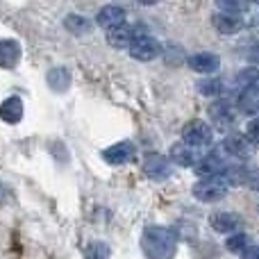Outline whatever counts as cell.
Here are the masks:
<instances>
[{"instance_id": "cell-19", "label": "cell", "mask_w": 259, "mask_h": 259, "mask_svg": "<svg viewBox=\"0 0 259 259\" xmlns=\"http://www.w3.org/2000/svg\"><path fill=\"white\" fill-rule=\"evenodd\" d=\"M239 109L246 114H257L259 112V87H246L239 94Z\"/></svg>"}, {"instance_id": "cell-15", "label": "cell", "mask_w": 259, "mask_h": 259, "mask_svg": "<svg viewBox=\"0 0 259 259\" xmlns=\"http://www.w3.org/2000/svg\"><path fill=\"white\" fill-rule=\"evenodd\" d=\"M223 150L228 152L230 157H237V159H248L252 155V146L246 137L241 134H228L223 139Z\"/></svg>"}, {"instance_id": "cell-10", "label": "cell", "mask_w": 259, "mask_h": 259, "mask_svg": "<svg viewBox=\"0 0 259 259\" xmlns=\"http://www.w3.org/2000/svg\"><path fill=\"white\" fill-rule=\"evenodd\" d=\"M137 36H139L137 27L123 23V25H118V27H114V30L107 32V44L112 46V48H116V50H123V48L130 50V46L134 44Z\"/></svg>"}, {"instance_id": "cell-12", "label": "cell", "mask_w": 259, "mask_h": 259, "mask_svg": "<svg viewBox=\"0 0 259 259\" xmlns=\"http://www.w3.org/2000/svg\"><path fill=\"white\" fill-rule=\"evenodd\" d=\"M71 82H73V75L66 66H53L46 73V84L55 94H66L71 89Z\"/></svg>"}, {"instance_id": "cell-1", "label": "cell", "mask_w": 259, "mask_h": 259, "mask_svg": "<svg viewBox=\"0 0 259 259\" xmlns=\"http://www.w3.org/2000/svg\"><path fill=\"white\" fill-rule=\"evenodd\" d=\"M175 248H178V239L170 230L159 228V225L143 230L141 250L148 259H170L175 255Z\"/></svg>"}, {"instance_id": "cell-6", "label": "cell", "mask_w": 259, "mask_h": 259, "mask_svg": "<svg viewBox=\"0 0 259 259\" xmlns=\"http://www.w3.org/2000/svg\"><path fill=\"white\" fill-rule=\"evenodd\" d=\"M225 168H228V164L216 152H209V155H205L202 159L196 161V173L200 175V180L202 178H223Z\"/></svg>"}, {"instance_id": "cell-17", "label": "cell", "mask_w": 259, "mask_h": 259, "mask_svg": "<svg viewBox=\"0 0 259 259\" xmlns=\"http://www.w3.org/2000/svg\"><path fill=\"white\" fill-rule=\"evenodd\" d=\"M209 223H211V228H214L216 232L232 234L234 230L241 225V219H239L237 214H232V211H216V214L209 216Z\"/></svg>"}, {"instance_id": "cell-4", "label": "cell", "mask_w": 259, "mask_h": 259, "mask_svg": "<svg viewBox=\"0 0 259 259\" xmlns=\"http://www.w3.org/2000/svg\"><path fill=\"white\" fill-rule=\"evenodd\" d=\"M161 55V46L155 36L150 34H139L134 39V44L130 46V57L137 62H152Z\"/></svg>"}, {"instance_id": "cell-13", "label": "cell", "mask_w": 259, "mask_h": 259, "mask_svg": "<svg viewBox=\"0 0 259 259\" xmlns=\"http://www.w3.org/2000/svg\"><path fill=\"white\" fill-rule=\"evenodd\" d=\"M96 23L105 30H114V27L123 25L125 23V9L118 7V5H105L98 14H96Z\"/></svg>"}, {"instance_id": "cell-21", "label": "cell", "mask_w": 259, "mask_h": 259, "mask_svg": "<svg viewBox=\"0 0 259 259\" xmlns=\"http://www.w3.org/2000/svg\"><path fill=\"white\" fill-rule=\"evenodd\" d=\"M109 246L103 241H94L84 248V259H109Z\"/></svg>"}, {"instance_id": "cell-5", "label": "cell", "mask_w": 259, "mask_h": 259, "mask_svg": "<svg viewBox=\"0 0 259 259\" xmlns=\"http://www.w3.org/2000/svg\"><path fill=\"white\" fill-rule=\"evenodd\" d=\"M143 173L150 180L161 182V180L170 178V159L159 155V152H148V155L143 157Z\"/></svg>"}, {"instance_id": "cell-11", "label": "cell", "mask_w": 259, "mask_h": 259, "mask_svg": "<svg viewBox=\"0 0 259 259\" xmlns=\"http://www.w3.org/2000/svg\"><path fill=\"white\" fill-rule=\"evenodd\" d=\"M21 57H23V48L16 39H0V68L12 71V68L18 66Z\"/></svg>"}, {"instance_id": "cell-14", "label": "cell", "mask_w": 259, "mask_h": 259, "mask_svg": "<svg viewBox=\"0 0 259 259\" xmlns=\"http://www.w3.org/2000/svg\"><path fill=\"white\" fill-rule=\"evenodd\" d=\"M23 114H25V107H23V100L18 96H9L0 105V118L7 125H18L23 121Z\"/></svg>"}, {"instance_id": "cell-9", "label": "cell", "mask_w": 259, "mask_h": 259, "mask_svg": "<svg viewBox=\"0 0 259 259\" xmlns=\"http://www.w3.org/2000/svg\"><path fill=\"white\" fill-rule=\"evenodd\" d=\"M189 68L196 73H202V75H211L221 68V57L214 53H196V55H189L187 59Z\"/></svg>"}, {"instance_id": "cell-18", "label": "cell", "mask_w": 259, "mask_h": 259, "mask_svg": "<svg viewBox=\"0 0 259 259\" xmlns=\"http://www.w3.org/2000/svg\"><path fill=\"white\" fill-rule=\"evenodd\" d=\"M64 27H66L71 34H75V36L89 34V32L94 30L91 21H89L87 16H82V14H68V16L64 18Z\"/></svg>"}, {"instance_id": "cell-27", "label": "cell", "mask_w": 259, "mask_h": 259, "mask_svg": "<svg viewBox=\"0 0 259 259\" xmlns=\"http://www.w3.org/2000/svg\"><path fill=\"white\" fill-rule=\"evenodd\" d=\"M241 259H259V246H250L241 252Z\"/></svg>"}, {"instance_id": "cell-8", "label": "cell", "mask_w": 259, "mask_h": 259, "mask_svg": "<svg viewBox=\"0 0 259 259\" xmlns=\"http://www.w3.org/2000/svg\"><path fill=\"white\" fill-rule=\"evenodd\" d=\"M209 118H211V125L216 130H228V127H232L237 114H234V107L228 100H219V103H214L209 107Z\"/></svg>"}, {"instance_id": "cell-23", "label": "cell", "mask_w": 259, "mask_h": 259, "mask_svg": "<svg viewBox=\"0 0 259 259\" xmlns=\"http://www.w3.org/2000/svg\"><path fill=\"white\" fill-rule=\"evenodd\" d=\"M198 91L202 96H219L223 91V82L216 80V77H207V80H200L198 82Z\"/></svg>"}, {"instance_id": "cell-28", "label": "cell", "mask_w": 259, "mask_h": 259, "mask_svg": "<svg viewBox=\"0 0 259 259\" xmlns=\"http://www.w3.org/2000/svg\"><path fill=\"white\" fill-rule=\"evenodd\" d=\"M248 59H250V62H255V64H259V44L250 46V50H248Z\"/></svg>"}, {"instance_id": "cell-26", "label": "cell", "mask_w": 259, "mask_h": 259, "mask_svg": "<svg viewBox=\"0 0 259 259\" xmlns=\"http://www.w3.org/2000/svg\"><path fill=\"white\" fill-rule=\"evenodd\" d=\"M248 141L257 143V146H259V121L248 123Z\"/></svg>"}, {"instance_id": "cell-7", "label": "cell", "mask_w": 259, "mask_h": 259, "mask_svg": "<svg viewBox=\"0 0 259 259\" xmlns=\"http://www.w3.org/2000/svg\"><path fill=\"white\" fill-rule=\"evenodd\" d=\"M134 152L137 150H134L132 141H118V143H114V146H109L107 150H103V159L107 161L109 166H123L132 159Z\"/></svg>"}, {"instance_id": "cell-16", "label": "cell", "mask_w": 259, "mask_h": 259, "mask_svg": "<svg viewBox=\"0 0 259 259\" xmlns=\"http://www.w3.org/2000/svg\"><path fill=\"white\" fill-rule=\"evenodd\" d=\"M211 25L221 32V34H237L239 30L243 27V18L237 16V14H214L211 16Z\"/></svg>"}, {"instance_id": "cell-22", "label": "cell", "mask_w": 259, "mask_h": 259, "mask_svg": "<svg viewBox=\"0 0 259 259\" xmlns=\"http://www.w3.org/2000/svg\"><path fill=\"white\" fill-rule=\"evenodd\" d=\"M248 243H250L248 234L234 232L232 237H228V241H225V248H228V250H232V252H243V250H248Z\"/></svg>"}, {"instance_id": "cell-29", "label": "cell", "mask_w": 259, "mask_h": 259, "mask_svg": "<svg viewBox=\"0 0 259 259\" xmlns=\"http://www.w3.org/2000/svg\"><path fill=\"white\" fill-rule=\"evenodd\" d=\"M5 196V187H3V184H0V198H3Z\"/></svg>"}, {"instance_id": "cell-2", "label": "cell", "mask_w": 259, "mask_h": 259, "mask_svg": "<svg viewBox=\"0 0 259 259\" xmlns=\"http://www.w3.org/2000/svg\"><path fill=\"white\" fill-rule=\"evenodd\" d=\"M211 139H214V130H211V125H207L205 121H200V118L189 121L187 125L182 127V143L184 146H189L191 150L193 148L209 146Z\"/></svg>"}, {"instance_id": "cell-20", "label": "cell", "mask_w": 259, "mask_h": 259, "mask_svg": "<svg viewBox=\"0 0 259 259\" xmlns=\"http://www.w3.org/2000/svg\"><path fill=\"white\" fill-rule=\"evenodd\" d=\"M170 161L178 166H193V150L184 143H173L170 146Z\"/></svg>"}, {"instance_id": "cell-24", "label": "cell", "mask_w": 259, "mask_h": 259, "mask_svg": "<svg viewBox=\"0 0 259 259\" xmlns=\"http://www.w3.org/2000/svg\"><path fill=\"white\" fill-rule=\"evenodd\" d=\"M219 7H221V12L223 14H237V16H241V12H246L248 5L246 3H230V0H221Z\"/></svg>"}, {"instance_id": "cell-25", "label": "cell", "mask_w": 259, "mask_h": 259, "mask_svg": "<svg viewBox=\"0 0 259 259\" xmlns=\"http://www.w3.org/2000/svg\"><path fill=\"white\" fill-rule=\"evenodd\" d=\"M243 182H246L250 189H255V191H259V168L246 170V178H243Z\"/></svg>"}, {"instance_id": "cell-3", "label": "cell", "mask_w": 259, "mask_h": 259, "mask_svg": "<svg viewBox=\"0 0 259 259\" xmlns=\"http://www.w3.org/2000/svg\"><path fill=\"white\" fill-rule=\"evenodd\" d=\"M193 196L200 202H219L228 196V182L223 178H202L193 187Z\"/></svg>"}]
</instances>
